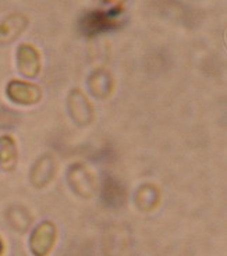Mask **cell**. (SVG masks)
Here are the masks:
<instances>
[{"mask_svg": "<svg viewBox=\"0 0 227 256\" xmlns=\"http://www.w3.org/2000/svg\"><path fill=\"white\" fill-rule=\"evenodd\" d=\"M6 95L12 102L24 106H31L40 102L42 99V90L36 84L26 82L22 80H12L7 84Z\"/></svg>", "mask_w": 227, "mask_h": 256, "instance_id": "cell-2", "label": "cell"}, {"mask_svg": "<svg viewBox=\"0 0 227 256\" xmlns=\"http://www.w3.org/2000/svg\"><path fill=\"white\" fill-rule=\"evenodd\" d=\"M17 68L26 78H36L42 68V60L38 49L31 44H21L17 48Z\"/></svg>", "mask_w": 227, "mask_h": 256, "instance_id": "cell-4", "label": "cell"}, {"mask_svg": "<svg viewBox=\"0 0 227 256\" xmlns=\"http://www.w3.org/2000/svg\"><path fill=\"white\" fill-rule=\"evenodd\" d=\"M3 250H4V245H3V241L0 240V256L3 254Z\"/></svg>", "mask_w": 227, "mask_h": 256, "instance_id": "cell-12", "label": "cell"}, {"mask_svg": "<svg viewBox=\"0 0 227 256\" xmlns=\"http://www.w3.org/2000/svg\"><path fill=\"white\" fill-rule=\"evenodd\" d=\"M91 92L96 98H106L112 90V77L104 70L95 71L90 80Z\"/></svg>", "mask_w": 227, "mask_h": 256, "instance_id": "cell-10", "label": "cell"}, {"mask_svg": "<svg viewBox=\"0 0 227 256\" xmlns=\"http://www.w3.org/2000/svg\"><path fill=\"white\" fill-rule=\"evenodd\" d=\"M56 226L52 222H44L35 227L30 238V248L35 256H48L56 242Z\"/></svg>", "mask_w": 227, "mask_h": 256, "instance_id": "cell-3", "label": "cell"}, {"mask_svg": "<svg viewBox=\"0 0 227 256\" xmlns=\"http://www.w3.org/2000/svg\"><path fill=\"white\" fill-rule=\"evenodd\" d=\"M18 163V149L12 135L0 136V167L3 172H13Z\"/></svg>", "mask_w": 227, "mask_h": 256, "instance_id": "cell-7", "label": "cell"}, {"mask_svg": "<svg viewBox=\"0 0 227 256\" xmlns=\"http://www.w3.org/2000/svg\"><path fill=\"white\" fill-rule=\"evenodd\" d=\"M124 13L123 3H116L109 8L91 10L80 20V30L86 36H96L104 32L113 31L122 26V16Z\"/></svg>", "mask_w": 227, "mask_h": 256, "instance_id": "cell-1", "label": "cell"}, {"mask_svg": "<svg viewBox=\"0 0 227 256\" xmlns=\"http://www.w3.org/2000/svg\"><path fill=\"white\" fill-rule=\"evenodd\" d=\"M102 199L108 206L123 205L124 199H126V191L118 181L108 177L104 180V188H102Z\"/></svg>", "mask_w": 227, "mask_h": 256, "instance_id": "cell-9", "label": "cell"}, {"mask_svg": "<svg viewBox=\"0 0 227 256\" xmlns=\"http://www.w3.org/2000/svg\"><path fill=\"white\" fill-rule=\"evenodd\" d=\"M158 199H159L158 191L155 186H141L136 194V204L140 206V209H144V210H150L152 208H155Z\"/></svg>", "mask_w": 227, "mask_h": 256, "instance_id": "cell-11", "label": "cell"}, {"mask_svg": "<svg viewBox=\"0 0 227 256\" xmlns=\"http://www.w3.org/2000/svg\"><path fill=\"white\" fill-rule=\"evenodd\" d=\"M68 108L72 117L78 124H90L92 120V106L81 90H72L68 96Z\"/></svg>", "mask_w": 227, "mask_h": 256, "instance_id": "cell-6", "label": "cell"}, {"mask_svg": "<svg viewBox=\"0 0 227 256\" xmlns=\"http://www.w3.org/2000/svg\"><path fill=\"white\" fill-rule=\"evenodd\" d=\"M30 20L26 14L12 13L0 21V44L6 45L18 38L28 26Z\"/></svg>", "mask_w": 227, "mask_h": 256, "instance_id": "cell-5", "label": "cell"}, {"mask_svg": "<svg viewBox=\"0 0 227 256\" xmlns=\"http://www.w3.org/2000/svg\"><path fill=\"white\" fill-rule=\"evenodd\" d=\"M54 160L49 156H44L35 163L32 172H31V181L35 186H46L52 177L54 176Z\"/></svg>", "mask_w": 227, "mask_h": 256, "instance_id": "cell-8", "label": "cell"}]
</instances>
